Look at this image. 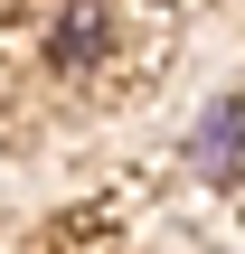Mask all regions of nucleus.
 <instances>
[{
	"instance_id": "2",
	"label": "nucleus",
	"mask_w": 245,
	"mask_h": 254,
	"mask_svg": "<svg viewBox=\"0 0 245 254\" xmlns=\"http://www.w3.org/2000/svg\"><path fill=\"white\" fill-rule=\"evenodd\" d=\"M104 47V9L94 0H66V28H57V66H85Z\"/></svg>"
},
{
	"instance_id": "1",
	"label": "nucleus",
	"mask_w": 245,
	"mask_h": 254,
	"mask_svg": "<svg viewBox=\"0 0 245 254\" xmlns=\"http://www.w3.org/2000/svg\"><path fill=\"white\" fill-rule=\"evenodd\" d=\"M236 123H245L236 94H217V104H208V123H198V170H208L217 189H236Z\"/></svg>"
}]
</instances>
